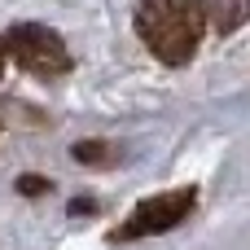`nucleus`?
<instances>
[{
  "mask_svg": "<svg viewBox=\"0 0 250 250\" xmlns=\"http://www.w3.org/2000/svg\"><path fill=\"white\" fill-rule=\"evenodd\" d=\"M136 31L158 62L185 66L202 44V4L198 0H141Z\"/></svg>",
  "mask_w": 250,
  "mask_h": 250,
  "instance_id": "f257e3e1",
  "label": "nucleus"
},
{
  "mask_svg": "<svg viewBox=\"0 0 250 250\" xmlns=\"http://www.w3.org/2000/svg\"><path fill=\"white\" fill-rule=\"evenodd\" d=\"M4 53L35 79H62L70 70V53H66V40L40 22H18L9 26L4 35Z\"/></svg>",
  "mask_w": 250,
  "mask_h": 250,
  "instance_id": "f03ea898",
  "label": "nucleus"
},
{
  "mask_svg": "<svg viewBox=\"0 0 250 250\" xmlns=\"http://www.w3.org/2000/svg\"><path fill=\"white\" fill-rule=\"evenodd\" d=\"M193 202H198V189H193V185L154 193V198H145V202L132 211L127 224L114 229V242H136V237H149V233H167V229H176V224L193 211Z\"/></svg>",
  "mask_w": 250,
  "mask_h": 250,
  "instance_id": "7ed1b4c3",
  "label": "nucleus"
},
{
  "mask_svg": "<svg viewBox=\"0 0 250 250\" xmlns=\"http://www.w3.org/2000/svg\"><path fill=\"white\" fill-rule=\"evenodd\" d=\"M198 4H202V18H211L220 35H233L250 22V0H198Z\"/></svg>",
  "mask_w": 250,
  "mask_h": 250,
  "instance_id": "20e7f679",
  "label": "nucleus"
},
{
  "mask_svg": "<svg viewBox=\"0 0 250 250\" xmlns=\"http://www.w3.org/2000/svg\"><path fill=\"white\" fill-rule=\"evenodd\" d=\"M101 149H105L101 141H79L75 145V158L79 163H114V154H101Z\"/></svg>",
  "mask_w": 250,
  "mask_h": 250,
  "instance_id": "39448f33",
  "label": "nucleus"
},
{
  "mask_svg": "<svg viewBox=\"0 0 250 250\" xmlns=\"http://www.w3.org/2000/svg\"><path fill=\"white\" fill-rule=\"evenodd\" d=\"M18 189H22V193H40V189H44V180H40V176H22V180H18Z\"/></svg>",
  "mask_w": 250,
  "mask_h": 250,
  "instance_id": "423d86ee",
  "label": "nucleus"
},
{
  "mask_svg": "<svg viewBox=\"0 0 250 250\" xmlns=\"http://www.w3.org/2000/svg\"><path fill=\"white\" fill-rule=\"evenodd\" d=\"M0 75H4V40H0Z\"/></svg>",
  "mask_w": 250,
  "mask_h": 250,
  "instance_id": "0eeeda50",
  "label": "nucleus"
}]
</instances>
